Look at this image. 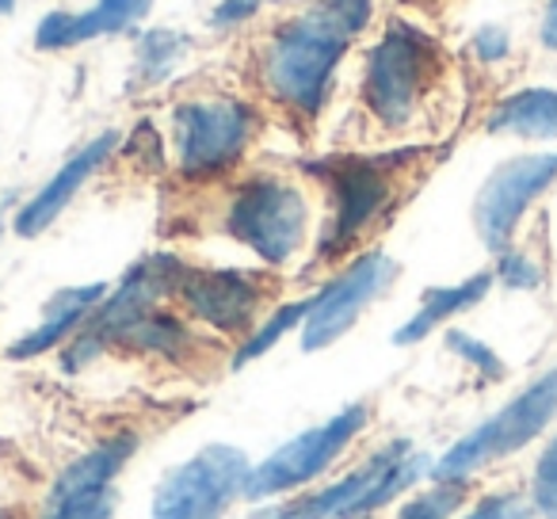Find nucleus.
Segmentation results:
<instances>
[{"label": "nucleus", "instance_id": "f257e3e1", "mask_svg": "<svg viewBox=\"0 0 557 519\" xmlns=\"http://www.w3.org/2000/svg\"><path fill=\"white\" fill-rule=\"evenodd\" d=\"M356 35L325 9L278 24L260 50V85L278 108L313 119L333 92V77L341 58L348 54Z\"/></svg>", "mask_w": 557, "mask_h": 519}, {"label": "nucleus", "instance_id": "f03ea898", "mask_svg": "<svg viewBox=\"0 0 557 519\" xmlns=\"http://www.w3.org/2000/svg\"><path fill=\"white\" fill-rule=\"evenodd\" d=\"M443 81V50L420 27L394 20L363 62V103L386 131H409Z\"/></svg>", "mask_w": 557, "mask_h": 519}, {"label": "nucleus", "instance_id": "7ed1b4c3", "mask_svg": "<svg viewBox=\"0 0 557 519\" xmlns=\"http://www.w3.org/2000/svg\"><path fill=\"white\" fill-rule=\"evenodd\" d=\"M432 466L420 450H412L409 443H389V447L374 450L371 458H363L348 478L333 481L318 493L283 501L275 508H263L248 519H356L394 504Z\"/></svg>", "mask_w": 557, "mask_h": 519}, {"label": "nucleus", "instance_id": "20e7f679", "mask_svg": "<svg viewBox=\"0 0 557 519\" xmlns=\"http://www.w3.org/2000/svg\"><path fill=\"white\" fill-rule=\"evenodd\" d=\"M225 233L252 248L263 264H290L310 233V199L298 184L278 176H252L230 195Z\"/></svg>", "mask_w": 557, "mask_h": 519}, {"label": "nucleus", "instance_id": "39448f33", "mask_svg": "<svg viewBox=\"0 0 557 519\" xmlns=\"http://www.w3.org/2000/svg\"><path fill=\"white\" fill-rule=\"evenodd\" d=\"M557 417V367L546 371L539 382L523 390L519 397H511L500 412L478 424L470 435L455 443L440 462L432 466L435 481H466L473 470L488 462H500V458L523 450L531 440H539L549 428V420Z\"/></svg>", "mask_w": 557, "mask_h": 519}, {"label": "nucleus", "instance_id": "423d86ee", "mask_svg": "<svg viewBox=\"0 0 557 519\" xmlns=\"http://www.w3.org/2000/svg\"><path fill=\"white\" fill-rule=\"evenodd\" d=\"M256 111L233 96H199L172 111V149L187 180H210L245 157Z\"/></svg>", "mask_w": 557, "mask_h": 519}, {"label": "nucleus", "instance_id": "0eeeda50", "mask_svg": "<svg viewBox=\"0 0 557 519\" xmlns=\"http://www.w3.org/2000/svg\"><path fill=\"white\" fill-rule=\"evenodd\" d=\"M248 473L252 466L245 450L225 447V443L202 447L157 485L153 519H222L233 501L245 496Z\"/></svg>", "mask_w": 557, "mask_h": 519}, {"label": "nucleus", "instance_id": "6e6552de", "mask_svg": "<svg viewBox=\"0 0 557 519\" xmlns=\"http://www.w3.org/2000/svg\"><path fill=\"white\" fill-rule=\"evenodd\" d=\"M363 428H367V405H348L336 417H329L325 424L295 435V440L283 443L271 458L252 466L245 496L248 501H268V496L290 493V489L321 478Z\"/></svg>", "mask_w": 557, "mask_h": 519}, {"label": "nucleus", "instance_id": "1a4fd4ad", "mask_svg": "<svg viewBox=\"0 0 557 519\" xmlns=\"http://www.w3.org/2000/svg\"><path fill=\"white\" fill-rule=\"evenodd\" d=\"M397 161H336L329 164V230L321 237V256H341L394 207Z\"/></svg>", "mask_w": 557, "mask_h": 519}, {"label": "nucleus", "instance_id": "9d476101", "mask_svg": "<svg viewBox=\"0 0 557 519\" xmlns=\"http://www.w3.org/2000/svg\"><path fill=\"white\" fill-rule=\"evenodd\" d=\"M557 180V153H523L504 161L473 202V225L485 248L504 252L516 237V225L523 222L527 207Z\"/></svg>", "mask_w": 557, "mask_h": 519}, {"label": "nucleus", "instance_id": "9b49d317", "mask_svg": "<svg viewBox=\"0 0 557 519\" xmlns=\"http://www.w3.org/2000/svg\"><path fill=\"white\" fill-rule=\"evenodd\" d=\"M394 280H397V260H389L379 248L363 252L359 260H351L348 272H341L318 298H313V310L302 325V351H321L341 341L359 321V313H363Z\"/></svg>", "mask_w": 557, "mask_h": 519}, {"label": "nucleus", "instance_id": "f8f14e48", "mask_svg": "<svg viewBox=\"0 0 557 519\" xmlns=\"http://www.w3.org/2000/svg\"><path fill=\"white\" fill-rule=\"evenodd\" d=\"M172 298L195 321L214 329V333L237 336V333H252L256 313L263 306V280L252 272H237V268H218V272L184 268Z\"/></svg>", "mask_w": 557, "mask_h": 519}, {"label": "nucleus", "instance_id": "ddd939ff", "mask_svg": "<svg viewBox=\"0 0 557 519\" xmlns=\"http://www.w3.org/2000/svg\"><path fill=\"white\" fill-rule=\"evenodd\" d=\"M115 146H119L115 134H100V138L88 141L81 153H73L70 161H65L62 169H58L54 176H50L24 207H20V214H16L20 237H39L42 230H50V225L62 218V210L73 202V195L88 184V176H96V169L115 153Z\"/></svg>", "mask_w": 557, "mask_h": 519}, {"label": "nucleus", "instance_id": "4468645a", "mask_svg": "<svg viewBox=\"0 0 557 519\" xmlns=\"http://www.w3.org/2000/svg\"><path fill=\"white\" fill-rule=\"evenodd\" d=\"M153 0H96L88 12H50L35 32V47L39 50H70L81 42L103 39V35H119L149 12Z\"/></svg>", "mask_w": 557, "mask_h": 519}, {"label": "nucleus", "instance_id": "2eb2a0df", "mask_svg": "<svg viewBox=\"0 0 557 519\" xmlns=\"http://www.w3.org/2000/svg\"><path fill=\"white\" fill-rule=\"evenodd\" d=\"M108 298V283H88V287H65L47 302L42 325L32 329L27 336H20L9 348V359H39L47 351H54L58 344H70L81 333L88 318L96 313V306Z\"/></svg>", "mask_w": 557, "mask_h": 519}, {"label": "nucleus", "instance_id": "dca6fc26", "mask_svg": "<svg viewBox=\"0 0 557 519\" xmlns=\"http://www.w3.org/2000/svg\"><path fill=\"white\" fill-rule=\"evenodd\" d=\"M485 131L531 141L557 138V92L554 88H523V92L508 96L485 119Z\"/></svg>", "mask_w": 557, "mask_h": 519}, {"label": "nucleus", "instance_id": "f3484780", "mask_svg": "<svg viewBox=\"0 0 557 519\" xmlns=\"http://www.w3.org/2000/svg\"><path fill=\"white\" fill-rule=\"evenodd\" d=\"M488 287H493V272H478L470 275L466 283H458V287H435L424 295V302H420V310L412 313L409 321H405L401 329L394 333V344H417L424 341L428 333H435L440 325H447L450 318H458L462 310H470V306H478L481 298L488 295Z\"/></svg>", "mask_w": 557, "mask_h": 519}, {"label": "nucleus", "instance_id": "a211bd4d", "mask_svg": "<svg viewBox=\"0 0 557 519\" xmlns=\"http://www.w3.org/2000/svg\"><path fill=\"white\" fill-rule=\"evenodd\" d=\"M134 447H138L134 435H119V440H111V443H103V447L81 455L77 462H70L62 473H58V481H54V489H50L47 501H65V496L111 489L119 473H123V466L131 462Z\"/></svg>", "mask_w": 557, "mask_h": 519}, {"label": "nucleus", "instance_id": "6ab92c4d", "mask_svg": "<svg viewBox=\"0 0 557 519\" xmlns=\"http://www.w3.org/2000/svg\"><path fill=\"white\" fill-rule=\"evenodd\" d=\"M318 298V295H313ZM313 298H302V302H287V306H278L275 313H271L263 325H256L252 333L245 336V344L237 348V356H233V367H245V363H252V359H260V356H268L271 348H275L283 336L290 333V329H298V325H306V318H310V310H313Z\"/></svg>", "mask_w": 557, "mask_h": 519}, {"label": "nucleus", "instance_id": "aec40b11", "mask_svg": "<svg viewBox=\"0 0 557 519\" xmlns=\"http://www.w3.org/2000/svg\"><path fill=\"white\" fill-rule=\"evenodd\" d=\"M184 54H187V39L180 32H164V27L146 32L138 39V77L146 85H157V81H164L176 70Z\"/></svg>", "mask_w": 557, "mask_h": 519}, {"label": "nucleus", "instance_id": "412c9836", "mask_svg": "<svg viewBox=\"0 0 557 519\" xmlns=\"http://www.w3.org/2000/svg\"><path fill=\"white\" fill-rule=\"evenodd\" d=\"M462 501H466V481H435L428 493L412 496L397 511V519H450Z\"/></svg>", "mask_w": 557, "mask_h": 519}, {"label": "nucleus", "instance_id": "4be33fe9", "mask_svg": "<svg viewBox=\"0 0 557 519\" xmlns=\"http://www.w3.org/2000/svg\"><path fill=\"white\" fill-rule=\"evenodd\" d=\"M119 496L115 485L111 489H96V493H81V496H65V501H47L42 519H111Z\"/></svg>", "mask_w": 557, "mask_h": 519}, {"label": "nucleus", "instance_id": "5701e85b", "mask_svg": "<svg viewBox=\"0 0 557 519\" xmlns=\"http://www.w3.org/2000/svg\"><path fill=\"white\" fill-rule=\"evenodd\" d=\"M531 504L542 519H557V435L534 462L531 478Z\"/></svg>", "mask_w": 557, "mask_h": 519}, {"label": "nucleus", "instance_id": "b1692460", "mask_svg": "<svg viewBox=\"0 0 557 519\" xmlns=\"http://www.w3.org/2000/svg\"><path fill=\"white\" fill-rule=\"evenodd\" d=\"M496 275H500V283H504V287H511V291L542 287L539 260H531L527 252H516V248H504V252H500V260H496Z\"/></svg>", "mask_w": 557, "mask_h": 519}, {"label": "nucleus", "instance_id": "393cba45", "mask_svg": "<svg viewBox=\"0 0 557 519\" xmlns=\"http://www.w3.org/2000/svg\"><path fill=\"white\" fill-rule=\"evenodd\" d=\"M447 348L455 351V356H462L470 367H478L485 379H504V363H500V356H496L488 344H481V341H473V336H466V333H447Z\"/></svg>", "mask_w": 557, "mask_h": 519}, {"label": "nucleus", "instance_id": "a878e982", "mask_svg": "<svg viewBox=\"0 0 557 519\" xmlns=\"http://www.w3.org/2000/svg\"><path fill=\"white\" fill-rule=\"evenodd\" d=\"M534 516H539L534 504L523 501L519 493H493L473 504V511H466L462 519H534Z\"/></svg>", "mask_w": 557, "mask_h": 519}, {"label": "nucleus", "instance_id": "bb28decb", "mask_svg": "<svg viewBox=\"0 0 557 519\" xmlns=\"http://www.w3.org/2000/svg\"><path fill=\"white\" fill-rule=\"evenodd\" d=\"M351 35H363L371 27V16H374V0H321Z\"/></svg>", "mask_w": 557, "mask_h": 519}, {"label": "nucleus", "instance_id": "cd10ccee", "mask_svg": "<svg viewBox=\"0 0 557 519\" xmlns=\"http://www.w3.org/2000/svg\"><path fill=\"white\" fill-rule=\"evenodd\" d=\"M260 9H263V0H222V4L214 9V16H210V24L214 27H240Z\"/></svg>", "mask_w": 557, "mask_h": 519}, {"label": "nucleus", "instance_id": "c85d7f7f", "mask_svg": "<svg viewBox=\"0 0 557 519\" xmlns=\"http://www.w3.org/2000/svg\"><path fill=\"white\" fill-rule=\"evenodd\" d=\"M473 54L485 65L500 62V58L508 54V35H504L500 27H481V32L473 35Z\"/></svg>", "mask_w": 557, "mask_h": 519}, {"label": "nucleus", "instance_id": "c756f323", "mask_svg": "<svg viewBox=\"0 0 557 519\" xmlns=\"http://www.w3.org/2000/svg\"><path fill=\"white\" fill-rule=\"evenodd\" d=\"M542 42L549 50H557V0H549L546 16H542Z\"/></svg>", "mask_w": 557, "mask_h": 519}, {"label": "nucleus", "instance_id": "7c9ffc66", "mask_svg": "<svg viewBox=\"0 0 557 519\" xmlns=\"http://www.w3.org/2000/svg\"><path fill=\"white\" fill-rule=\"evenodd\" d=\"M12 9H16V0H0V16H9Z\"/></svg>", "mask_w": 557, "mask_h": 519}, {"label": "nucleus", "instance_id": "2f4dec72", "mask_svg": "<svg viewBox=\"0 0 557 519\" xmlns=\"http://www.w3.org/2000/svg\"><path fill=\"white\" fill-rule=\"evenodd\" d=\"M0 519H20L16 511H9V508H0Z\"/></svg>", "mask_w": 557, "mask_h": 519}]
</instances>
